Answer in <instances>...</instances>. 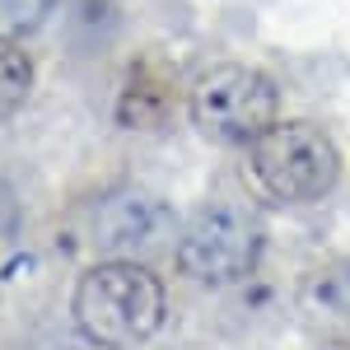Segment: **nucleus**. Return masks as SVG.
<instances>
[{"label": "nucleus", "instance_id": "7", "mask_svg": "<svg viewBox=\"0 0 350 350\" xmlns=\"http://www.w3.org/2000/svg\"><path fill=\"white\" fill-rule=\"evenodd\" d=\"M56 0H0V38H28L52 19Z\"/></svg>", "mask_w": 350, "mask_h": 350}, {"label": "nucleus", "instance_id": "8", "mask_svg": "<svg viewBox=\"0 0 350 350\" xmlns=\"http://www.w3.org/2000/svg\"><path fill=\"white\" fill-rule=\"evenodd\" d=\"M332 299H336L341 308H350V267L341 271V275H336V290H332Z\"/></svg>", "mask_w": 350, "mask_h": 350}, {"label": "nucleus", "instance_id": "5", "mask_svg": "<svg viewBox=\"0 0 350 350\" xmlns=\"http://www.w3.org/2000/svg\"><path fill=\"white\" fill-rule=\"evenodd\" d=\"M94 239L103 252L131 262V257H145V252H159L178 239V215L154 201L150 191H112L108 201L94 211Z\"/></svg>", "mask_w": 350, "mask_h": 350}, {"label": "nucleus", "instance_id": "1", "mask_svg": "<svg viewBox=\"0 0 350 350\" xmlns=\"http://www.w3.org/2000/svg\"><path fill=\"white\" fill-rule=\"evenodd\" d=\"M70 313H75V327L84 341L103 350H131L163 327L168 299H163V285L150 267L112 257V262L80 275Z\"/></svg>", "mask_w": 350, "mask_h": 350}, {"label": "nucleus", "instance_id": "9", "mask_svg": "<svg viewBox=\"0 0 350 350\" xmlns=\"http://www.w3.org/2000/svg\"><path fill=\"white\" fill-rule=\"evenodd\" d=\"M323 350H350V341H332V346H323Z\"/></svg>", "mask_w": 350, "mask_h": 350}, {"label": "nucleus", "instance_id": "6", "mask_svg": "<svg viewBox=\"0 0 350 350\" xmlns=\"http://www.w3.org/2000/svg\"><path fill=\"white\" fill-rule=\"evenodd\" d=\"M28 89H33V66L14 47V38H0V122L24 108Z\"/></svg>", "mask_w": 350, "mask_h": 350}, {"label": "nucleus", "instance_id": "3", "mask_svg": "<svg viewBox=\"0 0 350 350\" xmlns=\"http://www.w3.org/2000/svg\"><path fill=\"white\" fill-rule=\"evenodd\" d=\"M275 108H280L275 84L262 70L234 61L196 75L187 94L191 126L215 145H252L267 126H275Z\"/></svg>", "mask_w": 350, "mask_h": 350}, {"label": "nucleus", "instance_id": "4", "mask_svg": "<svg viewBox=\"0 0 350 350\" xmlns=\"http://www.w3.org/2000/svg\"><path fill=\"white\" fill-rule=\"evenodd\" d=\"M262 224L239 206H206L201 215L178 234V267L201 285H229L243 280L262 257Z\"/></svg>", "mask_w": 350, "mask_h": 350}, {"label": "nucleus", "instance_id": "2", "mask_svg": "<svg viewBox=\"0 0 350 350\" xmlns=\"http://www.w3.org/2000/svg\"><path fill=\"white\" fill-rule=\"evenodd\" d=\"M247 178L275 206L323 201L341 178V154L308 122H275L247 145Z\"/></svg>", "mask_w": 350, "mask_h": 350}]
</instances>
